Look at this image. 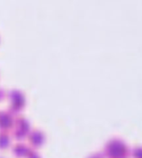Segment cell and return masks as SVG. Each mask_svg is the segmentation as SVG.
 <instances>
[{"label":"cell","mask_w":142,"mask_h":158,"mask_svg":"<svg viewBox=\"0 0 142 158\" xmlns=\"http://www.w3.org/2000/svg\"><path fill=\"white\" fill-rule=\"evenodd\" d=\"M102 152L107 158H126L130 154V149L121 138L113 137L106 142Z\"/></svg>","instance_id":"6da1fadb"},{"label":"cell","mask_w":142,"mask_h":158,"mask_svg":"<svg viewBox=\"0 0 142 158\" xmlns=\"http://www.w3.org/2000/svg\"><path fill=\"white\" fill-rule=\"evenodd\" d=\"M7 97L9 101L7 110L14 116L19 114L25 105L23 93L18 89H11L7 93Z\"/></svg>","instance_id":"7a4b0ae2"},{"label":"cell","mask_w":142,"mask_h":158,"mask_svg":"<svg viewBox=\"0 0 142 158\" xmlns=\"http://www.w3.org/2000/svg\"><path fill=\"white\" fill-rule=\"evenodd\" d=\"M30 131L31 130L29 121L22 116H17L15 118L14 125L11 130V136L15 140L21 141L28 136Z\"/></svg>","instance_id":"3957f363"},{"label":"cell","mask_w":142,"mask_h":158,"mask_svg":"<svg viewBox=\"0 0 142 158\" xmlns=\"http://www.w3.org/2000/svg\"><path fill=\"white\" fill-rule=\"evenodd\" d=\"M15 117L12 113L7 110H0V131H11L14 125Z\"/></svg>","instance_id":"277c9868"},{"label":"cell","mask_w":142,"mask_h":158,"mask_svg":"<svg viewBox=\"0 0 142 158\" xmlns=\"http://www.w3.org/2000/svg\"><path fill=\"white\" fill-rule=\"evenodd\" d=\"M27 138L32 148L35 149L36 147H39L43 144L45 141V133L39 129H33L28 133Z\"/></svg>","instance_id":"5b68a950"},{"label":"cell","mask_w":142,"mask_h":158,"mask_svg":"<svg viewBox=\"0 0 142 158\" xmlns=\"http://www.w3.org/2000/svg\"><path fill=\"white\" fill-rule=\"evenodd\" d=\"M32 149L31 146L27 145L26 143H21V142H19V143H16L13 146H12V149H11V152L12 154L17 156V157H25L28 153L30 152V150Z\"/></svg>","instance_id":"8992f818"},{"label":"cell","mask_w":142,"mask_h":158,"mask_svg":"<svg viewBox=\"0 0 142 158\" xmlns=\"http://www.w3.org/2000/svg\"><path fill=\"white\" fill-rule=\"evenodd\" d=\"M10 145V134L8 131H0V150L7 149Z\"/></svg>","instance_id":"52a82bcc"},{"label":"cell","mask_w":142,"mask_h":158,"mask_svg":"<svg viewBox=\"0 0 142 158\" xmlns=\"http://www.w3.org/2000/svg\"><path fill=\"white\" fill-rule=\"evenodd\" d=\"M130 155L133 158H142V146H134L130 150Z\"/></svg>","instance_id":"ba28073f"},{"label":"cell","mask_w":142,"mask_h":158,"mask_svg":"<svg viewBox=\"0 0 142 158\" xmlns=\"http://www.w3.org/2000/svg\"><path fill=\"white\" fill-rule=\"evenodd\" d=\"M104 157V154L102 151H97V152H93L91 154H89L86 158H103Z\"/></svg>","instance_id":"9c48e42d"},{"label":"cell","mask_w":142,"mask_h":158,"mask_svg":"<svg viewBox=\"0 0 142 158\" xmlns=\"http://www.w3.org/2000/svg\"><path fill=\"white\" fill-rule=\"evenodd\" d=\"M25 158H40L39 154L37 153V151L33 148H32L30 150V152L28 153V155L25 156Z\"/></svg>","instance_id":"30bf717a"},{"label":"cell","mask_w":142,"mask_h":158,"mask_svg":"<svg viewBox=\"0 0 142 158\" xmlns=\"http://www.w3.org/2000/svg\"><path fill=\"white\" fill-rule=\"evenodd\" d=\"M6 96H7V92L3 88H0V101L3 100Z\"/></svg>","instance_id":"8fae6325"},{"label":"cell","mask_w":142,"mask_h":158,"mask_svg":"<svg viewBox=\"0 0 142 158\" xmlns=\"http://www.w3.org/2000/svg\"><path fill=\"white\" fill-rule=\"evenodd\" d=\"M0 158H5L4 156H0Z\"/></svg>","instance_id":"7c38bea8"}]
</instances>
